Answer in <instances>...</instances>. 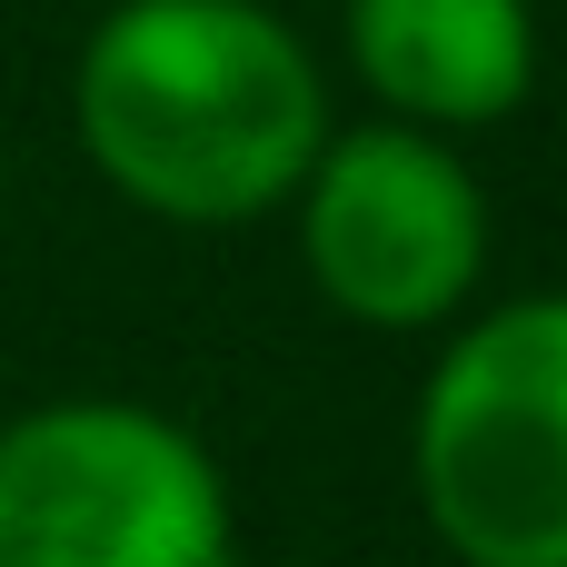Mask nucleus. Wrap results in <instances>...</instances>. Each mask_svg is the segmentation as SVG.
<instances>
[{
  "label": "nucleus",
  "mask_w": 567,
  "mask_h": 567,
  "mask_svg": "<svg viewBox=\"0 0 567 567\" xmlns=\"http://www.w3.org/2000/svg\"><path fill=\"white\" fill-rule=\"evenodd\" d=\"M70 120L130 209L239 229L309 179L329 140V80L259 0H110L80 50Z\"/></svg>",
  "instance_id": "nucleus-1"
},
{
  "label": "nucleus",
  "mask_w": 567,
  "mask_h": 567,
  "mask_svg": "<svg viewBox=\"0 0 567 567\" xmlns=\"http://www.w3.org/2000/svg\"><path fill=\"white\" fill-rule=\"evenodd\" d=\"M419 508L458 567H567V299L468 319L409 429Z\"/></svg>",
  "instance_id": "nucleus-2"
},
{
  "label": "nucleus",
  "mask_w": 567,
  "mask_h": 567,
  "mask_svg": "<svg viewBox=\"0 0 567 567\" xmlns=\"http://www.w3.org/2000/svg\"><path fill=\"white\" fill-rule=\"evenodd\" d=\"M229 478L140 399L0 419V567H219Z\"/></svg>",
  "instance_id": "nucleus-3"
},
{
  "label": "nucleus",
  "mask_w": 567,
  "mask_h": 567,
  "mask_svg": "<svg viewBox=\"0 0 567 567\" xmlns=\"http://www.w3.org/2000/svg\"><path fill=\"white\" fill-rule=\"evenodd\" d=\"M289 209H299L309 289L359 329H439L468 309L488 269L478 169L439 130H409V120L329 130Z\"/></svg>",
  "instance_id": "nucleus-4"
},
{
  "label": "nucleus",
  "mask_w": 567,
  "mask_h": 567,
  "mask_svg": "<svg viewBox=\"0 0 567 567\" xmlns=\"http://www.w3.org/2000/svg\"><path fill=\"white\" fill-rule=\"evenodd\" d=\"M349 70L409 130H488L538 90L528 0H349Z\"/></svg>",
  "instance_id": "nucleus-5"
},
{
  "label": "nucleus",
  "mask_w": 567,
  "mask_h": 567,
  "mask_svg": "<svg viewBox=\"0 0 567 567\" xmlns=\"http://www.w3.org/2000/svg\"><path fill=\"white\" fill-rule=\"evenodd\" d=\"M219 567H239V558H219Z\"/></svg>",
  "instance_id": "nucleus-6"
}]
</instances>
